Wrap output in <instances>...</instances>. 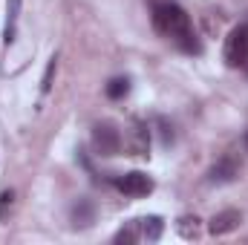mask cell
<instances>
[{"label":"cell","mask_w":248,"mask_h":245,"mask_svg":"<svg viewBox=\"0 0 248 245\" xmlns=\"http://www.w3.org/2000/svg\"><path fill=\"white\" fill-rule=\"evenodd\" d=\"M150 9H153V26L168 41H173L187 55H199L202 52V46H199V41L193 35V26H190V15L179 3H173V0H153Z\"/></svg>","instance_id":"obj_1"},{"label":"cell","mask_w":248,"mask_h":245,"mask_svg":"<svg viewBox=\"0 0 248 245\" xmlns=\"http://www.w3.org/2000/svg\"><path fill=\"white\" fill-rule=\"evenodd\" d=\"M222 55H225V63L234 66V69H240V66L248 63V23H240V26H234L228 32Z\"/></svg>","instance_id":"obj_2"},{"label":"cell","mask_w":248,"mask_h":245,"mask_svg":"<svg viewBox=\"0 0 248 245\" xmlns=\"http://www.w3.org/2000/svg\"><path fill=\"white\" fill-rule=\"evenodd\" d=\"M93 150L98 156H119L122 153V133L113 124H95L93 127Z\"/></svg>","instance_id":"obj_3"},{"label":"cell","mask_w":248,"mask_h":245,"mask_svg":"<svg viewBox=\"0 0 248 245\" xmlns=\"http://www.w3.org/2000/svg\"><path fill=\"white\" fill-rule=\"evenodd\" d=\"M116 187L122 190L124 196H147V193L153 190V182H150V176H147V173L133 170V173L119 176V179H116Z\"/></svg>","instance_id":"obj_4"},{"label":"cell","mask_w":248,"mask_h":245,"mask_svg":"<svg viewBox=\"0 0 248 245\" xmlns=\"http://www.w3.org/2000/svg\"><path fill=\"white\" fill-rule=\"evenodd\" d=\"M240 222H243V214H240V211H234V208H228V211H219V214H214V216H211L208 231H211L214 237H225V234L237 231V228H240Z\"/></svg>","instance_id":"obj_5"},{"label":"cell","mask_w":248,"mask_h":245,"mask_svg":"<svg viewBox=\"0 0 248 245\" xmlns=\"http://www.w3.org/2000/svg\"><path fill=\"white\" fill-rule=\"evenodd\" d=\"M240 176V162L234 156H222L211 170H208V182L214 184H225V182H234Z\"/></svg>","instance_id":"obj_6"},{"label":"cell","mask_w":248,"mask_h":245,"mask_svg":"<svg viewBox=\"0 0 248 245\" xmlns=\"http://www.w3.org/2000/svg\"><path fill=\"white\" fill-rule=\"evenodd\" d=\"M127 150H130L133 156H147V150H150V130H147L144 124H133Z\"/></svg>","instance_id":"obj_7"},{"label":"cell","mask_w":248,"mask_h":245,"mask_svg":"<svg viewBox=\"0 0 248 245\" xmlns=\"http://www.w3.org/2000/svg\"><path fill=\"white\" fill-rule=\"evenodd\" d=\"M69 216H72V225H75V228H90V225L95 222V205H93L90 199H78V202L72 205Z\"/></svg>","instance_id":"obj_8"},{"label":"cell","mask_w":248,"mask_h":245,"mask_svg":"<svg viewBox=\"0 0 248 245\" xmlns=\"http://www.w3.org/2000/svg\"><path fill=\"white\" fill-rule=\"evenodd\" d=\"M6 29H3V41L6 46L15 44V32H17V15H20V0H6Z\"/></svg>","instance_id":"obj_9"},{"label":"cell","mask_w":248,"mask_h":245,"mask_svg":"<svg viewBox=\"0 0 248 245\" xmlns=\"http://www.w3.org/2000/svg\"><path fill=\"white\" fill-rule=\"evenodd\" d=\"M176 231H179L185 240H199V234H202V228H199V216H179Z\"/></svg>","instance_id":"obj_10"},{"label":"cell","mask_w":248,"mask_h":245,"mask_svg":"<svg viewBox=\"0 0 248 245\" xmlns=\"http://www.w3.org/2000/svg\"><path fill=\"white\" fill-rule=\"evenodd\" d=\"M139 222H141V234H144L150 243H156V240L162 237V231H165L162 216H147V219H139Z\"/></svg>","instance_id":"obj_11"},{"label":"cell","mask_w":248,"mask_h":245,"mask_svg":"<svg viewBox=\"0 0 248 245\" xmlns=\"http://www.w3.org/2000/svg\"><path fill=\"white\" fill-rule=\"evenodd\" d=\"M104 92H107V98H113V101L124 98V95L130 92V78H113V81L104 87Z\"/></svg>","instance_id":"obj_12"},{"label":"cell","mask_w":248,"mask_h":245,"mask_svg":"<svg viewBox=\"0 0 248 245\" xmlns=\"http://www.w3.org/2000/svg\"><path fill=\"white\" fill-rule=\"evenodd\" d=\"M55 69H58V58H49L46 69H44V78H41V92H44V95L52 90V78H55Z\"/></svg>","instance_id":"obj_13"},{"label":"cell","mask_w":248,"mask_h":245,"mask_svg":"<svg viewBox=\"0 0 248 245\" xmlns=\"http://www.w3.org/2000/svg\"><path fill=\"white\" fill-rule=\"evenodd\" d=\"M136 240H139V228L136 225H127V228H122L116 234V243H136Z\"/></svg>","instance_id":"obj_14"},{"label":"cell","mask_w":248,"mask_h":245,"mask_svg":"<svg viewBox=\"0 0 248 245\" xmlns=\"http://www.w3.org/2000/svg\"><path fill=\"white\" fill-rule=\"evenodd\" d=\"M12 205H15V190H3V193H0V219L9 214Z\"/></svg>","instance_id":"obj_15"},{"label":"cell","mask_w":248,"mask_h":245,"mask_svg":"<svg viewBox=\"0 0 248 245\" xmlns=\"http://www.w3.org/2000/svg\"><path fill=\"white\" fill-rule=\"evenodd\" d=\"M156 124H159V130H162V141L168 144V141L173 138V127H170V124L165 122V119H156Z\"/></svg>","instance_id":"obj_16"},{"label":"cell","mask_w":248,"mask_h":245,"mask_svg":"<svg viewBox=\"0 0 248 245\" xmlns=\"http://www.w3.org/2000/svg\"><path fill=\"white\" fill-rule=\"evenodd\" d=\"M246 144H248V133H246Z\"/></svg>","instance_id":"obj_17"}]
</instances>
